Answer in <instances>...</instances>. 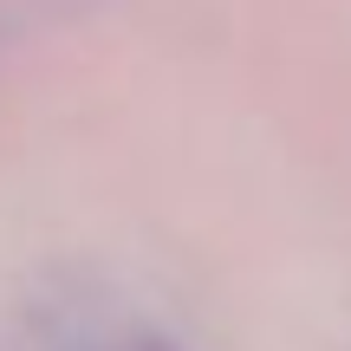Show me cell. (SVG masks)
<instances>
[{"mask_svg":"<svg viewBox=\"0 0 351 351\" xmlns=\"http://www.w3.org/2000/svg\"><path fill=\"white\" fill-rule=\"evenodd\" d=\"M117 351H182V345L163 339V332H150V326H137V332H124V339H117Z\"/></svg>","mask_w":351,"mask_h":351,"instance_id":"6da1fadb","label":"cell"}]
</instances>
